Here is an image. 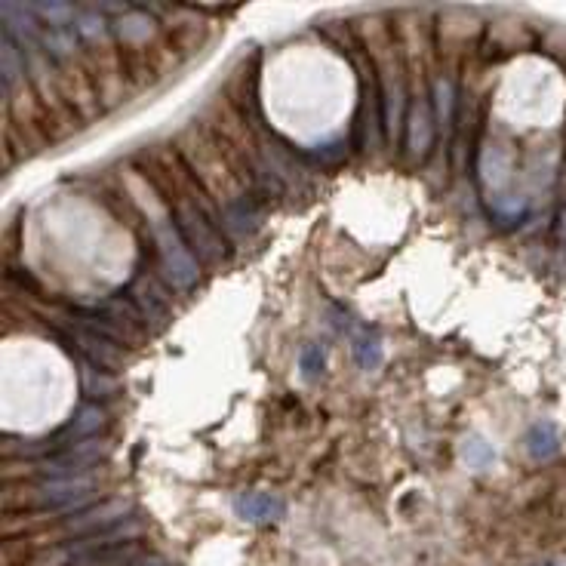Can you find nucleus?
Returning <instances> with one entry per match:
<instances>
[{"label": "nucleus", "mask_w": 566, "mask_h": 566, "mask_svg": "<svg viewBox=\"0 0 566 566\" xmlns=\"http://www.w3.org/2000/svg\"><path fill=\"white\" fill-rule=\"evenodd\" d=\"M139 173L154 185L170 216L179 219V231L188 240V247L200 256V262L210 268L219 265L225 259V240L219 237L222 210L200 188L182 154L176 151V145L173 142L148 145L139 154Z\"/></svg>", "instance_id": "obj_1"}, {"label": "nucleus", "mask_w": 566, "mask_h": 566, "mask_svg": "<svg viewBox=\"0 0 566 566\" xmlns=\"http://www.w3.org/2000/svg\"><path fill=\"white\" fill-rule=\"evenodd\" d=\"M111 31L117 37L120 59H124V71L130 77V87L136 96L160 84V80L173 77L179 65L185 62L170 44V37L164 34L160 22H154L139 7L124 10V16L111 25Z\"/></svg>", "instance_id": "obj_2"}, {"label": "nucleus", "mask_w": 566, "mask_h": 566, "mask_svg": "<svg viewBox=\"0 0 566 566\" xmlns=\"http://www.w3.org/2000/svg\"><path fill=\"white\" fill-rule=\"evenodd\" d=\"M173 145L182 154L188 170L194 173V179L200 182V188L213 197V204L219 210H240V207H244L247 188L240 185L237 173L231 170L228 157L222 154L216 136L207 130L204 120H200V117L185 120L182 130L173 139Z\"/></svg>", "instance_id": "obj_3"}, {"label": "nucleus", "mask_w": 566, "mask_h": 566, "mask_svg": "<svg viewBox=\"0 0 566 566\" xmlns=\"http://www.w3.org/2000/svg\"><path fill=\"white\" fill-rule=\"evenodd\" d=\"M77 37H80V62H84L93 80L102 111H114L130 96H136L124 71V59H120V47L111 25L96 13L77 16Z\"/></svg>", "instance_id": "obj_4"}, {"label": "nucleus", "mask_w": 566, "mask_h": 566, "mask_svg": "<svg viewBox=\"0 0 566 566\" xmlns=\"http://www.w3.org/2000/svg\"><path fill=\"white\" fill-rule=\"evenodd\" d=\"M200 120L207 124V130L216 136L222 154L228 157L231 170L237 173L240 185L250 191L259 188L262 182V154H259V145L250 133V124L247 117L240 114V108L222 93L216 99H210V105L204 108V114H200Z\"/></svg>", "instance_id": "obj_5"}, {"label": "nucleus", "mask_w": 566, "mask_h": 566, "mask_svg": "<svg viewBox=\"0 0 566 566\" xmlns=\"http://www.w3.org/2000/svg\"><path fill=\"white\" fill-rule=\"evenodd\" d=\"M44 50L50 53L53 65H56V84L62 99L68 102V108L77 114L80 124H96V120L105 114L102 102L93 90V80L80 62V37L77 31L68 28H53L44 34Z\"/></svg>", "instance_id": "obj_6"}, {"label": "nucleus", "mask_w": 566, "mask_h": 566, "mask_svg": "<svg viewBox=\"0 0 566 566\" xmlns=\"http://www.w3.org/2000/svg\"><path fill=\"white\" fill-rule=\"evenodd\" d=\"M105 333L114 339V342H127L133 348L145 345L148 339V330H145V314L139 311V305L127 296H111L105 305Z\"/></svg>", "instance_id": "obj_7"}, {"label": "nucleus", "mask_w": 566, "mask_h": 566, "mask_svg": "<svg viewBox=\"0 0 566 566\" xmlns=\"http://www.w3.org/2000/svg\"><path fill=\"white\" fill-rule=\"evenodd\" d=\"M164 34L182 59H191L210 44V22L197 10H182V19L176 25H164Z\"/></svg>", "instance_id": "obj_8"}, {"label": "nucleus", "mask_w": 566, "mask_h": 566, "mask_svg": "<svg viewBox=\"0 0 566 566\" xmlns=\"http://www.w3.org/2000/svg\"><path fill=\"white\" fill-rule=\"evenodd\" d=\"M74 342H77V351L84 354L93 367H102L108 373H117L127 367V354L120 351V345H114L111 339H102V333H93V330H77L74 333Z\"/></svg>", "instance_id": "obj_9"}, {"label": "nucleus", "mask_w": 566, "mask_h": 566, "mask_svg": "<svg viewBox=\"0 0 566 566\" xmlns=\"http://www.w3.org/2000/svg\"><path fill=\"white\" fill-rule=\"evenodd\" d=\"M96 428H102V410H96V407H84V410L77 413V419L65 428V434L90 437Z\"/></svg>", "instance_id": "obj_10"}]
</instances>
